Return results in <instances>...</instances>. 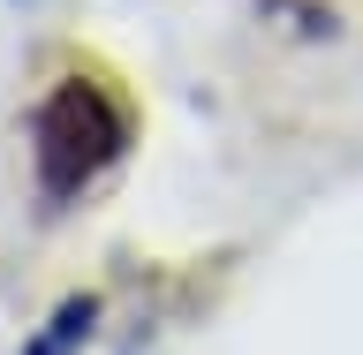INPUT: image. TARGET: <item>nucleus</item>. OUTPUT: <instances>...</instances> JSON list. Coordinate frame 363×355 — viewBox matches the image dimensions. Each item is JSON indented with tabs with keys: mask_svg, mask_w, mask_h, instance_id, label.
I'll return each mask as SVG.
<instances>
[{
	"mask_svg": "<svg viewBox=\"0 0 363 355\" xmlns=\"http://www.w3.org/2000/svg\"><path fill=\"white\" fill-rule=\"evenodd\" d=\"M30 144H38L45 197H76V189H91L113 159L129 152V106H121L106 84L68 76V84L45 91L38 121H30Z\"/></svg>",
	"mask_w": 363,
	"mask_h": 355,
	"instance_id": "1",
	"label": "nucleus"
},
{
	"mask_svg": "<svg viewBox=\"0 0 363 355\" xmlns=\"http://www.w3.org/2000/svg\"><path fill=\"white\" fill-rule=\"evenodd\" d=\"M84 333H91V303H84V295H76V303H68V310H61V325H45V333L30 340V355H68V348H76V340H84Z\"/></svg>",
	"mask_w": 363,
	"mask_h": 355,
	"instance_id": "2",
	"label": "nucleus"
}]
</instances>
